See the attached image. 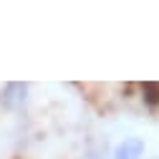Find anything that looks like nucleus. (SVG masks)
<instances>
[{
    "instance_id": "1",
    "label": "nucleus",
    "mask_w": 159,
    "mask_h": 159,
    "mask_svg": "<svg viewBox=\"0 0 159 159\" xmlns=\"http://www.w3.org/2000/svg\"><path fill=\"white\" fill-rule=\"evenodd\" d=\"M25 96H28V84H20V81H10L5 84L3 93H0V106L3 109H20L25 104Z\"/></svg>"
},
{
    "instance_id": "2",
    "label": "nucleus",
    "mask_w": 159,
    "mask_h": 159,
    "mask_svg": "<svg viewBox=\"0 0 159 159\" xmlns=\"http://www.w3.org/2000/svg\"><path fill=\"white\" fill-rule=\"evenodd\" d=\"M144 157V139L139 136H129L116 147L114 159H142Z\"/></svg>"
},
{
    "instance_id": "3",
    "label": "nucleus",
    "mask_w": 159,
    "mask_h": 159,
    "mask_svg": "<svg viewBox=\"0 0 159 159\" xmlns=\"http://www.w3.org/2000/svg\"><path fill=\"white\" fill-rule=\"evenodd\" d=\"M142 98L147 106H159V81H144L142 84Z\"/></svg>"
}]
</instances>
